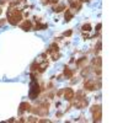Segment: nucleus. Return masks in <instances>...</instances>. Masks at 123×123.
<instances>
[{
    "mask_svg": "<svg viewBox=\"0 0 123 123\" xmlns=\"http://www.w3.org/2000/svg\"><path fill=\"white\" fill-rule=\"evenodd\" d=\"M7 20L11 25H17L20 21L22 20V15H21V11L17 9H12L10 7L9 11H7Z\"/></svg>",
    "mask_w": 123,
    "mask_h": 123,
    "instance_id": "f257e3e1",
    "label": "nucleus"
},
{
    "mask_svg": "<svg viewBox=\"0 0 123 123\" xmlns=\"http://www.w3.org/2000/svg\"><path fill=\"white\" fill-rule=\"evenodd\" d=\"M38 94H39V86L37 84V81L35 80V78L32 76V81H31V84H30V98L36 100Z\"/></svg>",
    "mask_w": 123,
    "mask_h": 123,
    "instance_id": "f03ea898",
    "label": "nucleus"
},
{
    "mask_svg": "<svg viewBox=\"0 0 123 123\" xmlns=\"http://www.w3.org/2000/svg\"><path fill=\"white\" fill-rule=\"evenodd\" d=\"M91 113H92V118H94V122H100L101 117H102V110L101 106H94L91 108Z\"/></svg>",
    "mask_w": 123,
    "mask_h": 123,
    "instance_id": "7ed1b4c3",
    "label": "nucleus"
},
{
    "mask_svg": "<svg viewBox=\"0 0 123 123\" xmlns=\"http://www.w3.org/2000/svg\"><path fill=\"white\" fill-rule=\"evenodd\" d=\"M48 107H49L48 102H42L38 107H36L35 112L37 115H39V116H46L48 113Z\"/></svg>",
    "mask_w": 123,
    "mask_h": 123,
    "instance_id": "20e7f679",
    "label": "nucleus"
},
{
    "mask_svg": "<svg viewBox=\"0 0 123 123\" xmlns=\"http://www.w3.org/2000/svg\"><path fill=\"white\" fill-rule=\"evenodd\" d=\"M84 87H85L86 90H90V91L96 90V81H95V80H92V79H89L87 81H85Z\"/></svg>",
    "mask_w": 123,
    "mask_h": 123,
    "instance_id": "39448f33",
    "label": "nucleus"
},
{
    "mask_svg": "<svg viewBox=\"0 0 123 123\" xmlns=\"http://www.w3.org/2000/svg\"><path fill=\"white\" fill-rule=\"evenodd\" d=\"M74 96H75V92H74L73 89H70V87L65 89V91H64V97H65L68 101H71V100L74 98Z\"/></svg>",
    "mask_w": 123,
    "mask_h": 123,
    "instance_id": "423d86ee",
    "label": "nucleus"
},
{
    "mask_svg": "<svg viewBox=\"0 0 123 123\" xmlns=\"http://www.w3.org/2000/svg\"><path fill=\"white\" fill-rule=\"evenodd\" d=\"M69 5L71 9H74V10H78L81 7V3H80V0H69Z\"/></svg>",
    "mask_w": 123,
    "mask_h": 123,
    "instance_id": "0eeeda50",
    "label": "nucleus"
},
{
    "mask_svg": "<svg viewBox=\"0 0 123 123\" xmlns=\"http://www.w3.org/2000/svg\"><path fill=\"white\" fill-rule=\"evenodd\" d=\"M21 27L22 30H25V31H28V30H31V27H32V24H31V21H28V20H26V21H24L22 24H21Z\"/></svg>",
    "mask_w": 123,
    "mask_h": 123,
    "instance_id": "6e6552de",
    "label": "nucleus"
},
{
    "mask_svg": "<svg viewBox=\"0 0 123 123\" xmlns=\"http://www.w3.org/2000/svg\"><path fill=\"white\" fill-rule=\"evenodd\" d=\"M26 111H31V106L27 102H22L20 105V112H26Z\"/></svg>",
    "mask_w": 123,
    "mask_h": 123,
    "instance_id": "1a4fd4ad",
    "label": "nucleus"
},
{
    "mask_svg": "<svg viewBox=\"0 0 123 123\" xmlns=\"http://www.w3.org/2000/svg\"><path fill=\"white\" fill-rule=\"evenodd\" d=\"M73 16H74V12H71L70 10H67V12H65V20L67 21H70V20L73 18Z\"/></svg>",
    "mask_w": 123,
    "mask_h": 123,
    "instance_id": "9d476101",
    "label": "nucleus"
},
{
    "mask_svg": "<svg viewBox=\"0 0 123 123\" xmlns=\"http://www.w3.org/2000/svg\"><path fill=\"white\" fill-rule=\"evenodd\" d=\"M64 75H65L67 78H71V76H73V70H70L69 68H65V70H64Z\"/></svg>",
    "mask_w": 123,
    "mask_h": 123,
    "instance_id": "9b49d317",
    "label": "nucleus"
},
{
    "mask_svg": "<svg viewBox=\"0 0 123 123\" xmlns=\"http://www.w3.org/2000/svg\"><path fill=\"white\" fill-rule=\"evenodd\" d=\"M54 9H55V11H57V12H59V11H62V10L64 9V5H58V6H55Z\"/></svg>",
    "mask_w": 123,
    "mask_h": 123,
    "instance_id": "f8f14e48",
    "label": "nucleus"
},
{
    "mask_svg": "<svg viewBox=\"0 0 123 123\" xmlns=\"http://www.w3.org/2000/svg\"><path fill=\"white\" fill-rule=\"evenodd\" d=\"M71 35V31H69V32H64V36H70Z\"/></svg>",
    "mask_w": 123,
    "mask_h": 123,
    "instance_id": "ddd939ff",
    "label": "nucleus"
},
{
    "mask_svg": "<svg viewBox=\"0 0 123 123\" xmlns=\"http://www.w3.org/2000/svg\"><path fill=\"white\" fill-rule=\"evenodd\" d=\"M80 1H89V0H80Z\"/></svg>",
    "mask_w": 123,
    "mask_h": 123,
    "instance_id": "4468645a",
    "label": "nucleus"
},
{
    "mask_svg": "<svg viewBox=\"0 0 123 123\" xmlns=\"http://www.w3.org/2000/svg\"><path fill=\"white\" fill-rule=\"evenodd\" d=\"M0 14H1V9H0Z\"/></svg>",
    "mask_w": 123,
    "mask_h": 123,
    "instance_id": "2eb2a0df",
    "label": "nucleus"
}]
</instances>
